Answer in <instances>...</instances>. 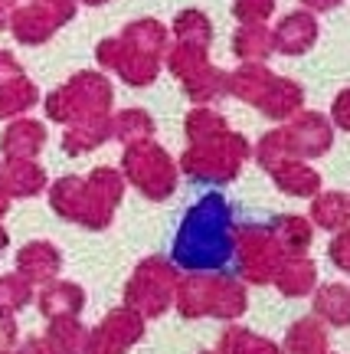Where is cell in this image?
I'll return each mask as SVG.
<instances>
[{
	"label": "cell",
	"instance_id": "cell-11",
	"mask_svg": "<svg viewBox=\"0 0 350 354\" xmlns=\"http://www.w3.org/2000/svg\"><path fill=\"white\" fill-rule=\"evenodd\" d=\"M269 46H272V39H269V33H262V30H246V33H239L236 37V53L239 56H246V59H259V56H265Z\"/></svg>",
	"mask_w": 350,
	"mask_h": 354
},
{
	"label": "cell",
	"instance_id": "cell-4",
	"mask_svg": "<svg viewBox=\"0 0 350 354\" xmlns=\"http://www.w3.org/2000/svg\"><path fill=\"white\" fill-rule=\"evenodd\" d=\"M43 141H46V128L39 122L20 118L3 131V151L10 158H30V154H37L43 148Z\"/></svg>",
	"mask_w": 350,
	"mask_h": 354
},
{
	"label": "cell",
	"instance_id": "cell-6",
	"mask_svg": "<svg viewBox=\"0 0 350 354\" xmlns=\"http://www.w3.org/2000/svg\"><path fill=\"white\" fill-rule=\"evenodd\" d=\"M314 37H318V26H314L311 17L308 13H291L278 26L275 43L282 53H304L314 43Z\"/></svg>",
	"mask_w": 350,
	"mask_h": 354
},
{
	"label": "cell",
	"instance_id": "cell-3",
	"mask_svg": "<svg viewBox=\"0 0 350 354\" xmlns=\"http://www.w3.org/2000/svg\"><path fill=\"white\" fill-rule=\"evenodd\" d=\"M99 63L105 69H115L118 76L131 82V86H148L157 76V56L135 50L125 39H101L99 43Z\"/></svg>",
	"mask_w": 350,
	"mask_h": 354
},
{
	"label": "cell",
	"instance_id": "cell-15",
	"mask_svg": "<svg viewBox=\"0 0 350 354\" xmlns=\"http://www.w3.org/2000/svg\"><path fill=\"white\" fill-rule=\"evenodd\" d=\"M304 3H311V7H318V10H331V7H338L340 0H304Z\"/></svg>",
	"mask_w": 350,
	"mask_h": 354
},
{
	"label": "cell",
	"instance_id": "cell-16",
	"mask_svg": "<svg viewBox=\"0 0 350 354\" xmlns=\"http://www.w3.org/2000/svg\"><path fill=\"white\" fill-rule=\"evenodd\" d=\"M82 3H92V7H99V3H108V0H82Z\"/></svg>",
	"mask_w": 350,
	"mask_h": 354
},
{
	"label": "cell",
	"instance_id": "cell-7",
	"mask_svg": "<svg viewBox=\"0 0 350 354\" xmlns=\"http://www.w3.org/2000/svg\"><path fill=\"white\" fill-rule=\"evenodd\" d=\"M108 115H99V118H86V122H75L69 131H66V151L69 154H82L88 148H95L108 138Z\"/></svg>",
	"mask_w": 350,
	"mask_h": 354
},
{
	"label": "cell",
	"instance_id": "cell-2",
	"mask_svg": "<svg viewBox=\"0 0 350 354\" xmlns=\"http://www.w3.org/2000/svg\"><path fill=\"white\" fill-rule=\"evenodd\" d=\"M72 17H75V0H30L26 7L13 10L10 30L20 43L37 46V43H46Z\"/></svg>",
	"mask_w": 350,
	"mask_h": 354
},
{
	"label": "cell",
	"instance_id": "cell-14",
	"mask_svg": "<svg viewBox=\"0 0 350 354\" xmlns=\"http://www.w3.org/2000/svg\"><path fill=\"white\" fill-rule=\"evenodd\" d=\"M338 115H340V122H344V125L350 128V92L338 99Z\"/></svg>",
	"mask_w": 350,
	"mask_h": 354
},
{
	"label": "cell",
	"instance_id": "cell-10",
	"mask_svg": "<svg viewBox=\"0 0 350 354\" xmlns=\"http://www.w3.org/2000/svg\"><path fill=\"white\" fill-rule=\"evenodd\" d=\"M115 131H118V138L125 141H138L141 135H150V118L138 109H128L115 118Z\"/></svg>",
	"mask_w": 350,
	"mask_h": 354
},
{
	"label": "cell",
	"instance_id": "cell-1",
	"mask_svg": "<svg viewBox=\"0 0 350 354\" xmlns=\"http://www.w3.org/2000/svg\"><path fill=\"white\" fill-rule=\"evenodd\" d=\"M108 109H112V86L99 73H79V76H72L66 86H59L46 99L50 118L69 122V125L108 115Z\"/></svg>",
	"mask_w": 350,
	"mask_h": 354
},
{
	"label": "cell",
	"instance_id": "cell-13",
	"mask_svg": "<svg viewBox=\"0 0 350 354\" xmlns=\"http://www.w3.org/2000/svg\"><path fill=\"white\" fill-rule=\"evenodd\" d=\"M13 10H17V3H13V0H0V30H7V26H10Z\"/></svg>",
	"mask_w": 350,
	"mask_h": 354
},
{
	"label": "cell",
	"instance_id": "cell-9",
	"mask_svg": "<svg viewBox=\"0 0 350 354\" xmlns=\"http://www.w3.org/2000/svg\"><path fill=\"white\" fill-rule=\"evenodd\" d=\"M174 33L184 39V43L206 46V39H210V24H206V17H203L200 10H184L174 20Z\"/></svg>",
	"mask_w": 350,
	"mask_h": 354
},
{
	"label": "cell",
	"instance_id": "cell-12",
	"mask_svg": "<svg viewBox=\"0 0 350 354\" xmlns=\"http://www.w3.org/2000/svg\"><path fill=\"white\" fill-rule=\"evenodd\" d=\"M23 69H20V63L13 59L7 50H0V82H7V79H13V76H20Z\"/></svg>",
	"mask_w": 350,
	"mask_h": 354
},
{
	"label": "cell",
	"instance_id": "cell-8",
	"mask_svg": "<svg viewBox=\"0 0 350 354\" xmlns=\"http://www.w3.org/2000/svg\"><path fill=\"white\" fill-rule=\"evenodd\" d=\"M164 26L157 24V20H135L131 26H125V33H121V39L125 43H131L135 50L148 53V56H161L164 50Z\"/></svg>",
	"mask_w": 350,
	"mask_h": 354
},
{
	"label": "cell",
	"instance_id": "cell-5",
	"mask_svg": "<svg viewBox=\"0 0 350 354\" xmlns=\"http://www.w3.org/2000/svg\"><path fill=\"white\" fill-rule=\"evenodd\" d=\"M39 102V92L30 79L20 73V76L0 82V118H13V115L30 112Z\"/></svg>",
	"mask_w": 350,
	"mask_h": 354
}]
</instances>
